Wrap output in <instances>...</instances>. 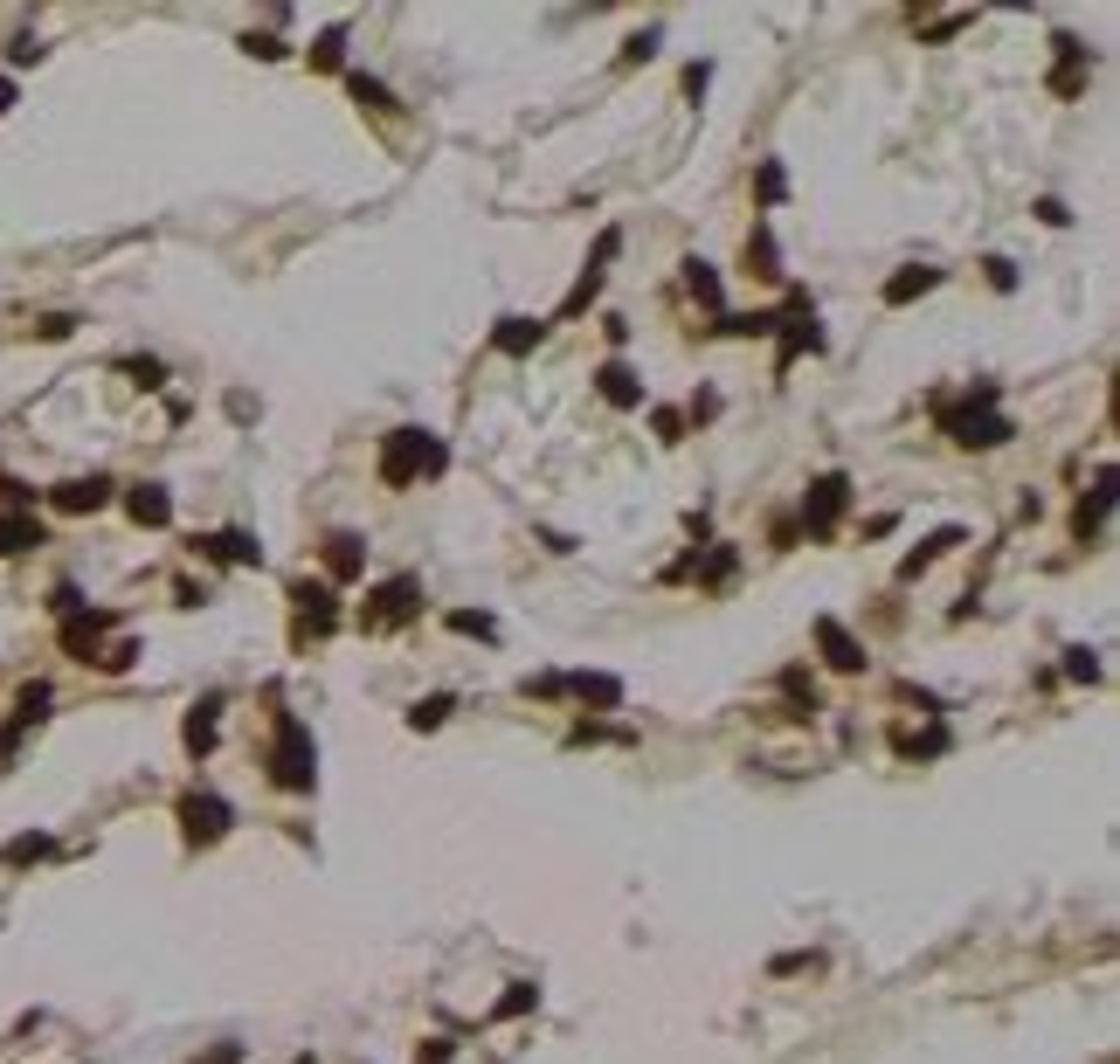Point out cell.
<instances>
[{
  "instance_id": "obj_30",
  "label": "cell",
  "mask_w": 1120,
  "mask_h": 1064,
  "mask_svg": "<svg viewBox=\"0 0 1120 1064\" xmlns=\"http://www.w3.org/2000/svg\"><path fill=\"white\" fill-rule=\"evenodd\" d=\"M339 49H347V28H332V35H318V49H312V63H318V69H339Z\"/></svg>"
},
{
  "instance_id": "obj_35",
  "label": "cell",
  "mask_w": 1120,
  "mask_h": 1064,
  "mask_svg": "<svg viewBox=\"0 0 1120 1064\" xmlns=\"http://www.w3.org/2000/svg\"><path fill=\"white\" fill-rule=\"evenodd\" d=\"M14 104V84H8V76H0V111H8Z\"/></svg>"
},
{
  "instance_id": "obj_1",
  "label": "cell",
  "mask_w": 1120,
  "mask_h": 1064,
  "mask_svg": "<svg viewBox=\"0 0 1120 1064\" xmlns=\"http://www.w3.org/2000/svg\"><path fill=\"white\" fill-rule=\"evenodd\" d=\"M443 470V443H436L429 429H394L381 443V484H415V478H436Z\"/></svg>"
},
{
  "instance_id": "obj_16",
  "label": "cell",
  "mask_w": 1120,
  "mask_h": 1064,
  "mask_svg": "<svg viewBox=\"0 0 1120 1064\" xmlns=\"http://www.w3.org/2000/svg\"><path fill=\"white\" fill-rule=\"evenodd\" d=\"M326 567H332V581H353L360 567H367V554H360L353 532H332V540H326Z\"/></svg>"
},
{
  "instance_id": "obj_24",
  "label": "cell",
  "mask_w": 1120,
  "mask_h": 1064,
  "mask_svg": "<svg viewBox=\"0 0 1120 1064\" xmlns=\"http://www.w3.org/2000/svg\"><path fill=\"white\" fill-rule=\"evenodd\" d=\"M747 263H762L754 277H782V256H775V236L768 228H754V242H747Z\"/></svg>"
},
{
  "instance_id": "obj_22",
  "label": "cell",
  "mask_w": 1120,
  "mask_h": 1064,
  "mask_svg": "<svg viewBox=\"0 0 1120 1064\" xmlns=\"http://www.w3.org/2000/svg\"><path fill=\"white\" fill-rule=\"evenodd\" d=\"M201 546H207V554H222V560H242V567L256 560V540H250V532H215V540H201Z\"/></svg>"
},
{
  "instance_id": "obj_32",
  "label": "cell",
  "mask_w": 1120,
  "mask_h": 1064,
  "mask_svg": "<svg viewBox=\"0 0 1120 1064\" xmlns=\"http://www.w3.org/2000/svg\"><path fill=\"white\" fill-rule=\"evenodd\" d=\"M415 1064H450V1037H429L423 1051H415Z\"/></svg>"
},
{
  "instance_id": "obj_8",
  "label": "cell",
  "mask_w": 1120,
  "mask_h": 1064,
  "mask_svg": "<svg viewBox=\"0 0 1120 1064\" xmlns=\"http://www.w3.org/2000/svg\"><path fill=\"white\" fill-rule=\"evenodd\" d=\"M291 601H298V622H305L312 636H326L332 622H339V601H332V587H326V581H318V587H312V581H305V587H291Z\"/></svg>"
},
{
  "instance_id": "obj_15",
  "label": "cell",
  "mask_w": 1120,
  "mask_h": 1064,
  "mask_svg": "<svg viewBox=\"0 0 1120 1064\" xmlns=\"http://www.w3.org/2000/svg\"><path fill=\"white\" fill-rule=\"evenodd\" d=\"M941 270H927V263H914V270H899V277H885V304H914L920 291H934Z\"/></svg>"
},
{
  "instance_id": "obj_10",
  "label": "cell",
  "mask_w": 1120,
  "mask_h": 1064,
  "mask_svg": "<svg viewBox=\"0 0 1120 1064\" xmlns=\"http://www.w3.org/2000/svg\"><path fill=\"white\" fill-rule=\"evenodd\" d=\"M595 388H602V402H609V408H637L643 402V380L622 367V359H609V367L595 373Z\"/></svg>"
},
{
  "instance_id": "obj_28",
  "label": "cell",
  "mask_w": 1120,
  "mask_h": 1064,
  "mask_svg": "<svg viewBox=\"0 0 1120 1064\" xmlns=\"http://www.w3.org/2000/svg\"><path fill=\"white\" fill-rule=\"evenodd\" d=\"M443 719H450V698H423V706L408 712V726H415V733H429V726H443Z\"/></svg>"
},
{
  "instance_id": "obj_19",
  "label": "cell",
  "mask_w": 1120,
  "mask_h": 1064,
  "mask_svg": "<svg viewBox=\"0 0 1120 1064\" xmlns=\"http://www.w3.org/2000/svg\"><path fill=\"white\" fill-rule=\"evenodd\" d=\"M215 712H222V698H201V706H194V719H187V747H194V753H207V747H215Z\"/></svg>"
},
{
  "instance_id": "obj_12",
  "label": "cell",
  "mask_w": 1120,
  "mask_h": 1064,
  "mask_svg": "<svg viewBox=\"0 0 1120 1064\" xmlns=\"http://www.w3.org/2000/svg\"><path fill=\"white\" fill-rule=\"evenodd\" d=\"M111 498L104 478H77V484H55V511H98Z\"/></svg>"
},
{
  "instance_id": "obj_31",
  "label": "cell",
  "mask_w": 1120,
  "mask_h": 1064,
  "mask_svg": "<svg viewBox=\"0 0 1120 1064\" xmlns=\"http://www.w3.org/2000/svg\"><path fill=\"white\" fill-rule=\"evenodd\" d=\"M353 98H360V104H374V111H394V98H388L381 84H374V76H353Z\"/></svg>"
},
{
  "instance_id": "obj_6",
  "label": "cell",
  "mask_w": 1120,
  "mask_h": 1064,
  "mask_svg": "<svg viewBox=\"0 0 1120 1064\" xmlns=\"http://www.w3.org/2000/svg\"><path fill=\"white\" fill-rule=\"evenodd\" d=\"M180 829H187V844H222V836H229V802H222V795H187Z\"/></svg>"
},
{
  "instance_id": "obj_14",
  "label": "cell",
  "mask_w": 1120,
  "mask_h": 1064,
  "mask_svg": "<svg viewBox=\"0 0 1120 1064\" xmlns=\"http://www.w3.org/2000/svg\"><path fill=\"white\" fill-rule=\"evenodd\" d=\"M125 511H131L139 525H166V519H174V498H166L160 484H139V491L125 498Z\"/></svg>"
},
{
  "instance_id": "obj_25",
  "label": "cell",
  "mask_w": 1120,
  "mask_h": 1064,
  "mask_svg": "<svg viewBox=\"0 0 1120 1064\" xmlns=\"http://www.w3.org/2000/svg\"><path fill=\"white\" fill-rule=\"evenodd\" d=\"M533 1002H540V988H533V981H512L505 996H499V1010H491V1016H526Z\"/></svg>"
},
{
  "instance_id": "obj_36",
  "label": "cell",
  "mask_w": 1120,
  "mask_h": 1064,
  "mask_svg": "<svg viewBox=\"0 0 1120 1064\" xmlns=\"http://www.w3.org/2000/svg\"><path fill=\"white\" fill-rule=\"evenodd\" d=\"M298 1064H305V1057H298Z\"/></svg>"
},
{
  "instance_id": "obj_21",
  "label": "cell",
  "mask_w": 1120,
  "mask_h": 1064,
  "mask_svg": "<svg viewBox=\"0 0 1120 1064\" xmlns=\"http://www.w3.org/2000/svg\"><path fill=\"white\" fill-rule=\"evenodd\" d=\"M28 546H42V525L35 519H0V554H28Z\"/></svg>"
},
{
  "instance_id": "obj_7",
  "label": "cell",
  "mask_w": 1120,
  "mask_h": 1064,
  "mask_svg": "<svg viewBox=\"0 0 1120 1064\" xmlns=\"http://www.w3.org/2000/svg\"><path fill=\"white\" fill-rule=\"evenodd\" d=\"M616 250H622V236H616V228H602V242H595V256H588V270H581V283H575V291H567V304H561V318H575V312H588V297L602 291V263H609Z\"/></svg>"
},
{
  "instance_id": "obj_18",
  "label": "cell",
  "mask_w": 1120,
  "mask_h": 1064,
  "mask_svg": "<svg viewBox=\"0 0 1120 1064\" xmlns=\"http://www.w3.org/2000/svg\"><path fill=\"white\" fill-rule=\"evenodd\" d=\"M816 346H823V332H816V318H809V312H795V326L782 332V367H789L795 353H816Z\"/></svg>"
},
{
  "instance_id": "obj_4",
  "label": "cell",
  "mask_w": 1120,
  "mask_h": 1064,
  "mask_svg": "<svg viewBox=\"0 0 1120 1064\" xmlns=\"http://www.w3.org/2000/svg\"><path fill=\"white\" fill-rule=\"evenodd\" d=\"M415 608H423V581H415V574H394V581H381V587L367 595V616H360V622H367V630H402Z\"/></svg>"
},
{
  "instance_id": "obj_5",
  "label": "cell",
  "mask_w": 1120,
  "mask_h": 1064,
  "mask_svg": "<svg viewBox=\"0 0 1120 1064\" xmlns=\"http://www.w3.org/2000/svg\"><path fill=\"white\" fill-rule=\"evenodd\" d=\"M844 498H851V478H816L809 484V498H803V525H809V540H823L830 525H838V511H844Z\"/></svg>"
},
{
  "instance_id": "obj_3",
  "label": "cell",
  "mask_w": 1120,
  "mask_h": 1064,
  "mask_svg": "<svg viewBox=\"0 0 1120 1064\" xmlns=\"http://www.w3.org/2000/svg\"><path fill=\"white\" fill-rule=\"evenodd\" d=\"M312 774H318V753H312V733H305V719H298V712H277L270 782H277V788H291V795H305V788H312Z\"/></svg>"
},
{
  "instance_id": "obj_2",
  "label": "cell",
  "mask_w": 1120,
  "mask_h": 1064,
  "mask_svg": "<svg viewBox=\"0 0 1120 1064\" xmlns=\"http://www.w3.org/2000/svg\"><path fill=\"white\" fill-rule=\"evenodd\" d=\"M990 408H996V388L982 380V388L968 394L961 408H941V429L955 435L961 449H996V443H1010V422H1003V415H990Z\"/></svg>"
},
{
  "instance_id": "obj_33",
  "label": "cell",
  "mask_w": 1120,
  "mask_h": 1064,
  "mask_svg": "<svg viewBox=\"0 0 1120 1064\" xmlns=\"http://www.w3.org/2000/svg\"><path fill=\"white\" fill-rule=\"evenodd\" d=\"M1066 671H1072V677H1086V684H1093V677H1099V663H1093V650H1072V663H1066Z\"/></svg>"
},
{
  "instance_id": "obj_26",
  "label": "cell",
  "mask_w": 1120,
  "mask_h": 1064,
  "mask_svg": "<svg viewBox=\"0 0 1120 1064\" xmlns=\"http://www.w3.org/2000/svg\"><path fill=\"white\" fill-rule=\"evenodd\" d=\"M685 283H692V297H699V304H719V277H713V263H699V256H692V263H685Z\"/></svg>"
},
{
  "instance_id": "obj_11",
  "label": "cell",
  "mask_w": 1120,
  "mask_h": 1064,
  "mask_svg": "<svg viewBox=\"0 0 1120 1064\" xmlns=\"http://www.w3.org/2000/svg\"><path fill=\"white\" fill-rule=\"evenodd\" d=\"M1107 511H1113V470H1099L1093 498H1079V519H1072V532H1079V540H1093V532L1107 525Z\"/></svg>"
},
{
  "instance_id": "obj_13",
  "label": "cell",
  "mask_w": 1120,
  "mask_h": 1064,
  "mask_svg": "<svg viewBox=\"0 0 1120 1064\" xmlns=\"http://www.w3.org/2000/svg\"><path fill=\"white\" fill-rule=\"evenodd\" d=\"M491 346H499V353H512V359H519V353H533V346H540V318H499Z\"/></svg>"
},
{
  "instance_id": "obj_20",
  "label": "cell",
  "mask_w": 1120,
  "mask_h": 1064,
  "mask_svg": "<svg viewBox=\"0 0 1120 1064\" xmlns=\"http://www.w3.org/2000/svg\"><path fill=\"white\" fill-rule=\"evenodd\" d=\"M1079 55H1086V49H1079L1072 35H1058V76H1052L1058 98H1072V90H1079Z\"/></svg>"
},
{
  "instance_id": "obj_27",
  "label": "cell",
  "mask_w": 1120,
  "mask_h": 1064,
  "mask_svg": "<svg viewBox=\"0 0 1120 1064\" xmlns=\"http://www.w3.org/2000/svg\"><path fill=\"white\" fill-rule=\"evenodd\" d=\"M0 858H8V864H35V858H49V836H14Z\"/></svg>"
},
{
  "instance_id": "obj_29",
  "label": "cell",
  "mask_w": 1120,
  "mask_h": 1064,
  "mask_svg": "<svg viewBox=\"0 0 1120 1064\" xmlns=\"http://www.w3.org/2000/svg\"><path fill=\"white\" fill-rule=\"evenodd\" d=\"M450 630H464V636H499V622L478 616V608H457V616H450Z\"/></svg>"
},
{
  "instance_id": "obj_34",
  "label": "cell",
  "mask_w": 1120,
  "mask_h": 1064,
  "mask_svg": "<svg viewBox=\"0 0 1120 1064\" xmlns=\"http://www.w3.org/2000/svg\"><path fill=\"white\" fill-rule=\"evenodd\" d=\"M762 201H782V166H762Z\"/></svg>"
},
{
  "instance_id": "obj_23",
  "label": "cell",
  "mask_w": 1120,
  "mask_h": 1064,
  "mask_svg": "<svg viewBox=\"0 0 1120 1064\" xmlns=\"http://www.w3.org/2000/svg\"><path fill=\"white\" fill-rule=\"evenodd\" d=\"M567 684H575L588 706H616V698H622V684H616V677H588V671H581V677H567Z\"/></svg>"
},
{
  "instance_id": "obj_17",
  "label": "cell",
  "mask_w": 1120,
  "mask_h": 1064,
  "mask_svg": "<svg viewBox=\"0 0 1120 1064\" xmlns=\"http://www.w3.org/2000/svg\"><path fill=\"white\" fill-rule=\"evenodd\" d=\"M947 546H961V525H941L934 540H920V554H906V567H899V581H914L920 567H934V560L947 554Z\"/></svg>"
},
{
  "instance_id": "obj_9",
  "label": "cell",
  "mask_w": 1120,
  "mask_h": 1064,
  "mask_svg": "<svg viewBox=\"0 0 1120 1064\" xmlns=\"http://www.w3.org/2000/svg\"><path fill=\"white\" fill-rule=\"evenodd\" d=\"M816 643H823V657L838 663V671H865V650L844 636V622H830V616H816Z\"/></svg>"
}]
</instances>
